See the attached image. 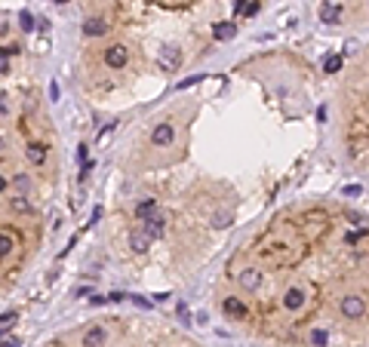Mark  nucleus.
Here are the masks:
<instances>
[{
  "label": "nucleus",
  "mask_w": 369,
  "mask_h": 347,
  "mask_svg": "<svg viewBox=\"0 0 369 347\" xmlns=\"http://www.w3.org/2000/svg\"><path fill=\"white\" fill-rule=\"evenodd\" d=\"M3 347H19V338H3Z\"/></svg>",
  "instance_id": "obj_30"
},
{
  "label": "nucleus",
  "mask_w": 369,
  "mask_h": 347,
  "mask_svg": "<svg viewBox=\"0 0 369 347\" xmlns=\"http://www.w3.org/2000/svg\"><path fill=\"white\" fill-rule=\"evenodd\" d=\"M9 209L25 215V212H31V203H28V200H25V197H22V194H13V197H9Z\"/></svg>",
  "instance_id": "obj_13"
},
{
  "label": "nucleus",
  "mask_w": 369,
  "mask_h": 347,
  "mask_svg": "<svg viewBox=\"0 0 369 347\" xmlns=\"http://www.w3.org/2000/svg\"><path fill=\"white\" fill-rule=\"evenodd\" d=\"M234 31H237V28L231 25V22H218V25L212 28V37H215V40H231V37H234Z\"/></svg>",
  "instance_id": "obj_12"
},
{
  "label": "nucleus",
  "mask_w": 369,
  "mask_h": 347,
  "mask_svg": "<svg viewBox=\"0 0 369 347\" xmlns=\"http://www.w3.org/2000/svg\"><path fill=\"white\" fill-rule=\"evenodd\" d=\"M200 77H203V74H194V77H188V80H179V89H188V86H194V83H200Z\"/></svg>",
  "instance_id": "obj_21"
},
{
  "label": "nucleus",
  "mask_w": 369,
  "mask_h": 347,
  "mask_svg": "<svg viewBox=\"0 0 369 347\" xmlns=\"http://www.w3.org/2000/svg\"><path fill=\"white\" fill-rule=\"evenodd\" d=\"M259 6H262L259 0H249V6H246V16H256V13H259Z\"/></svg>",
  "instance_id": "obj_25"
},
{
  "label": "nucleus",
  "mask_w": 369,
  "mask_h": 347,
  "mask_svg": "<svg viewBox=\"0 0 369 347\" xmlns=\"http://www.w3.org/2000/svg\"><path fill=\"white\" fill-rule=\"evenodd\" d=\"M148 234H151V237H160V234H163V230H166V215L163 212H154L151 218H148Z\"/></svg>",
  "instance_id": "obj_9"
},
{
  "label": "nucleus",
  "mask_w": 369,
  "mask_h": 347,
  "mask_svg": "<svg viewBox=\"0 0 369 347\" xmlns=\"http://www.w3.org/2000/svg\"><path fill=\"white\" fill-rule=\"evenodd\" d=\"M154 212H157V203L151 200V197H148V200H142V203L135 206V218H142V222H148V218H151Z\"/></svg>",
  "instance_id": "obj_11"
},
{
  "label": "nucleus",
  "mask_w": 369,
  "mask_h": 347,
  "mask_svg": "<svg viewBox=\"0 0 369 347\" xmlns=\"http://www.w3.org/2000/svg\"><path fill=\"white\" fill-rule=\"evenodd\" d=\"M148 240H151L148 230H145V234H132V237H130V246H132L135 252H145V249H148Z\"/></svg>",
  "instance_id": "obj_14"
},
{
  "label": "nucleus",
  "mask_w": 369,
  "mask_h": 347,
  "mask_svg": "<svg viewBox=\"0 0 369 347\" xmlns=\"http://www.w3.org/2000/svg\"><path fill=\"white\" fill-rule=\"evenodd\" d=\"M360 184H348V188H344V194H348V197H360Z\"/></svg>",
  "instance_id": "obj_24"
},
{
  "label": "nucleus",
  "mask_w": 369,
  "mask_h": 347,
  "mask_svg": "<svg viewBox=\"0 0 369 347\" xmlns=\"http://www.w3.org/2000/svg\"><path fill=\"white\" fill-rule=\"evenodd\" d=\"M105 338H108V332L105 329H89L86 335H83V347H102V344H105Z\"/></svg>",
  "instance_id": "obj_10"
},
{
  "label": "nucleus",
  "mask_w": 369,
  "mask_h": 347,
  "mask_svg": "<svg viewBox=\"0 0 369 347\" xmlns=\"http://www.w3.org/2000/svg\"><path fill=\"white\" fill-rule=\"evenodd\" d=\"M222 307H225V314H228V317L246 320V304L240 301V298H225V301H222Z\"/></svg>",
  "instance_id": "obj_8"
},
{
  "label": "nucleus",
  "mask_w": 369,
  "mask_h": 347,
  "mask_svg": "<svg viewBox=\"0 0 369 347\" xmlns=\"http://www.w3.org/2000/svg\"><path fill=\"white\" fill-rule=\"evenodd\" d=\"M305 301H308V298H305V289H298V286H292V289H286V292H283V307L292 310V314H295V310H302Z\"/></svg>",
  "instance_id": "obj_3"
},
{
  "label": "nucleus",
  "mask_w": 369,
  "mask_h": 347,
  "mask_svg": "<svg viewBox=\"0 0 369 347\" xmlns=\"http://www.w3.org/2000/svg\"><path fill=\"white\" fill-rule=\"evenodd\" d=\"M172 138H176V129H172V123H160V126H154V132H151V142H154L157 148H166V145H172Z\"/></svg>",
  "instance_id": "obj_4"
},
{
  "label": "nucleus",
  "mask_w": 369,
  "mask_h": 347,
  "mask_svg": "<svg viewBox=\"0 0 369 347\" xmlns=\"http://www.w3.org/2000/svg\"><path fill=\"white\" fill-rule=\"evenodd\" d=\"M339 68H342V55H329V59L323 62V71H326V74H332V71H339Z\"/></svg>",
  "instance_id": "obj_19"
},
{
  "label": "nucleus",
  "mask_w": 369,
  "mask_h": 347,
  "mask_svg": "<svg viewBox=\"0 0 369 347\" xmlns=\"http://www.w3.org/2000/svg\"><path fill=\"white\" fill-rule=\"evenodd\" d=\"M342 314H344V320H360V317H366V301L360 295H344L342 298Z\"/></svg>",
  "instance_id": "obj_2"
},
{
  "label": "nucleus",
  "mask_w": 369,
  "mask_h": 347,
  "mask_svg": "<svg viewBox=\"0 0 369 347\" xmlns=\"http://www.w3.org/2000/svg\"><path fill=\"white\" fill-rule=\"evenodd\" d=\"M28 160H31V163H43V160H46V151H43V145H28Z\"/></svg>",
  "instance_id": "obj_15"
},
{
  "label": "nucleus",
  "mask_w": 369,
  "mask_h": 347,
  "mask_svg": "<svg viewBox=\"0 0 369 347\" xmlns=\"http://www.w3.org/2000/svg\"><path fill=\"white\" fill-rule=\"evenodd\" d=\"M237 280H240V286H243V289H249V292H252V289H259V286H262V271H256V268H243V271L237 273Z\"/></svg>",
  "instance_id": "obj_6"
},
{
  "label": "nucleus",
  "mask_w": 369,
  "mask_h": 347,
  "mask_svg": "<svg viewBox=\"0 0 369 347\" xmlns=\"http://www.w3.org/2000/svg\"><path fill=\"white\" fill-rule=\"evenodd\" d=\"M16 188H19V191H25V188H28V178H25V175H19V178H16Z\"/></svg>",
  "instance_id": "obj_28"
},
{
  "label": "nucleus",
  "mask_w": 369,
  "mask_h": 347,
  "mask_svg": "<svg viewBox=\"0 0 369 347\" xmlns=\"http://www.w3.org/2000/svg\"><path fill=\"white\" fill-rule=\"evenodd\" d=\"M311 341H314L317 347H323V344H326V341H329V335H326V332H323V329H314V332H311Z\"/></svg>",
  "instance_id": "obj_20"
},
{
  "label": "nucleus",
  "mask_w": 369,
  "mask_h": 347,
  "mask_svg": "<svg viewBox=\"0 0 369 347\" xmlns=\"http://www.w3.org/2000/svg\"><path fill=\"white\" fill-rule=\"evenodd\" d=\"M53 3H65V0H53Z\"/></svg>",
  "instance_id": "obj_31"
},
{
  "label": "nucleus",
  "mask_w": 369,
  "mask_h": 347,
  "mask_svg": "<svg viewBox=\"0 0 369 347\" xmlns=\"http://www.w3.org/2000/svg\"><path fill=\"white\" fill-rule=\"evenodd\" d=\"M83 34L86 37H102V34H108V22L105 19H86L83 22Z\"/></svg>",
  "instance_id": "obj_7"
},
{
  "label": "nucleus",
  "mask_w": 369,
  "mask_h": 347,
  "mask_svg": "<svg viewBox=\"0 0 369 347\" xmlns=\"http://www.w3.org/2000/svg\"><path fill=\"white\" fill-rule=\"evenodd\" d=\"M50 99H59V83H50Z\"/></svg>",
  "instance_id": "obj_29"
},
{
  "label": "nucleus",
  "mask_w": 369,
  "mask_h": 347,
  "mask_svg": "<svg viewBox=\"0 0 369 347\" xmlns=\"http://www.w3.org/2000/svg\"><path fill=\"white\" fill-rule=\"evenodd\" d=\"M126 59H130V50H126V46H108L105 50V62L111 65V68H123L126 65Z\"/></svg>",
  "instance_id": "obj_5"
},
{
  "label": "nucleus",
  "mask_w": 369,
  "mask_h": 347,
  "mask_svg": "<svg viewBox=\"0 0 369 347\" xmlns=\"http://www.w3.org/2000/svg\"><path fill=\"white\" fill-rule=\"evenodd\" d=\"M320 19L326 22V25H336V22H339V9H336V6H329V3H326V6H320Z\"/></svg>",
  "instance_id": "obj_16"
},
{
  "label": "nucleus",
  "mask_w": 369,
  "mask_h": 347,
  "mask_svg": "<svg viewBox=\"0 0 369 347\" xmlns=\"http://www.w3.org/2000/svg\"><path fill=\"white\" fill-rule=\"evenodd\" d=\"M246 6H249V0H234V16L246 13Z\"/></svg>",
  "instance_id": "obj_23"
},
{
  "label": "nucleus",
  "mask_w": 369,
  "mask_h": 347,
  "mask_svg": "<svg viewBox=\"0 0 369 347\" xmlns=\"http://www.w3.org/2000/svg\"><path fill=\"white\" fill-rule=\"evenodd\" d=\"M19 22H22V31H34V28H37V22H34V16L28 13V9H22V13H19Z\"/></svg>",
  "instance_id": "obj_17"
},
{
  "label": "nucleus",
  "mask_w": 369,
  "mask_h": 347,
  "mask_svg": "<svg viewBox=\"0 0 369 347\" xmlns=\"http://www.w3.org/2000/svg\"><path fill=\"white\" fill-rule=\"evenodd\" d=\"M0 322H3V329H9V322H16V314H3V320H0Z\"/></svg>",
  "instance_id": "obj_27"
},
{
  "label": "nucleus",
  "mask_w": 369,
  "mask_h": 347,
  "mask_svg": "<svg viewBox=\"0 0 369 347\" xmlns=\"http://www.w3.org/2000/svg\"><path fill=\"white\" fill-rule=\"evenodd\" d=\"M179 317H182L184 322H188V320H191V310H188V304H179Z\"/></svg>",
  "instance_id": "obj_26"
},
{
  "label": "nucleus",
  "mask_w": 369,
  "mask_h": 347,
  "mask_svg": "<svg viewBox=\"0 0 369 347\" xmlns=\"http://www.w3.org/2000/svg\"><path fill=\"white\" fill-rule=\"evenodd\" d=\"M157 65H160V71L172 74V71L182 65V50H179V46H163L160 55H157Z\"/></svg>",
  "instance_id": "obj_1"
},
{
  "label": "nucleus",
  "mask_w": 369,
  "mask_h": 347,
  "mask_svg": "<svg viewBox=\"0 0 369 347\" xmlns=\"http://www.w3.org/2000/svg\"><path fill=\"white\" fill-rule=\"evenodd\" d=\"M13 246H16V243H13V237H9L6 230H3V237H0V255H3V258H9V252H13Z\"/></svg>",
  "instance_id": "obj_18"
},
{
  "label": "nucleus",
  "mask_w": 369,
  "mask_h": 347,
  "mask_svg": "<svg viewBox=\"0 0 369 347\" xmlns=\"http://www.w3.org/2000/svg\"><path fill=\"white\" fill-rule=\"evenodd\" d=\"M228 222H231V215H228V212H222V215H215V218H212V227H225Z\"/></svg>",
  "instance_id": "obj_22"
}]
</instances>
